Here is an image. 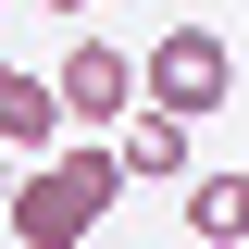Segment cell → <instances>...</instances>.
I'll return each mask as SVG.
<instances>
[{"label":"cell","mask_w":249,"mask_h":249,"mask_svg":"<svg viewBox=\"0 0 249 249\" xmlns=\"http://www.w3.org/2000/svg\"><path fill=\"white\" fill-rule=\"evenodd\" d=\"M112 199H124V162L100 150V137H75V150L13 162V199H0V224H13L25 249H88Z\"/></svg>","instance_id":"1"},{"label":"cell","mask_w":249,"mask_h":249,"mask_svg":"<svg viewBox=\"0 0 249 249\" xmlns=\"http://www.w3.org/2000/svg\"><path fill=\"white\" fill-rule=\"evenodd\" d=\"M137 100H150V112H175V124L224 112V100H237V50H224L212 25H175V37H150V62H137Z\"/></svg>","instance_id":"2"},{"label":"cell","mask_w":249,"mask_h":249,"mask_svg":"<svg viewBox=\"0 0 249 249\" xmlns=\"http://www.w3.org/2000/svg\"><path fill=\"white\" fill-rule=\"evenodd\" d=\"M50 100H62V124H124V112H137V62H124L112 37H88V50H62Z\"/></svg>","instance_id":"3"},{"label":"cell","mask_w":249,"mask_h":249,"mask_svg":"<svg viewBox=\"0 0 249 249\" xmlns=\"http://www.w3.org/2000/svg\"><path fill=\"white\" fill-rule=\"evenodd\" d=\"M0 150L13 162L62 150V100H50V75H25V62H0Z\"/></svg>","instance_id":"4"},{"label":"cell","mask_w":249,"mask_h":249,"mask_svg":"<svg viewBox=\"0 0 249 249\" xmlns=\"http://www.w3.org/2000/svg\"><path fill=\"white\" fill-rule=\"evenodd\" d=\"M112 162H124V187H175V175H187V124L137 100V112L112 124Z\"/></svg>","instance_id":"5"},{"label":"cell","mask_w":249,"mask_h":249,"mask_svg":"<svg viewBox=\"0 0 249 249\" xmlns=\"http://www.w3.org/2000/svg\"><path fill=\"white\" fill-rule=\"evenodd\" d=\"M187 237L237 249V237H249V175H187Z\"/></svg>","instance_id":"6"},{"label":"cell","mask_w":249,"mask_h":249,"mask_svg":"<svg viewBox=\"0 0 249 249\" xmlns=\"http://www.w3.org/2000/svg\"><path fill=\"white\" fill-rule=\"evenodd\" d=\"M0 199H13V150H0Z\"/></svg>","instance_id":"7"},{"label":"cell","mask_w":249,"mask_h":249,"mask_svg":"<svg viewBox=\"0 0 249 249\" xmlns=\"http://www.w3.org/2000/svg\"><path fill=\"white\" fill-rule=\"evenodd\" d=\"M50 13H88V0H50Z\"/></svg>","instance_id":"8"},{"label":"cell","mask_w":249,"mask_h":249,"mask_svg":"<svg viewBox=\"0 0 249 249\" xmlns=\"http://www.w3.org/2000/svg\"><path fill=\"white\" fill-rule=\"evenodd\" d=\"M0 13H13V0H0Z\"/></svg>","instance_id":"9"}]
</instances>
